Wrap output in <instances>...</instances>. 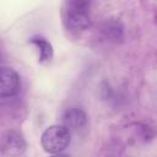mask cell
<instances>
[{"label":"cell","mask_w":157,"mask_h":157,"mask_svg":"<svg viewBox=\"0 0 157 157\" xmlns=\"http://www.w3.org/2000/svg\"><path fill=\"white\" fill-rule=\"evenodd\" d=\"M71 141V131L64 125H52L47 128L40 137V144L47 153L63 152Z\"/></svg>","instance_id":"cell-2"},{"label":"cell","mask_w":157,"mask_h":157,"mask_svg":"<svg viewBox=\"0 0 157 157\" xmlns=\"http://www.w3.org/2000/svg\"><path fill=\"white\" fill-rule=\"evenodd\" d=\"M27 144L22 135L16 130H7L2 134L1 151L4 155H22L26 151Z\"/></svg>","instance_id":"cell-4"},{"label":"cell","mask_w":157,"mask_h":157,"mask_svg":"<svg viewBox=\"0 0 157 157\" xmlns=\"http://www.w3.org/2000/svg\"><path fill=\"white\" fill-rule=\"evenodd\" d=\"M31 43L34 44L38 48L39 52V63L42 64H48L53 59V47L52 44L43 37H33L31 38Z\"/></svg>","instance_id":"cell-6"},{"label":"cell","mask_w":157,"mask_h":157,"mask_svg":"<svg viewBox=\"0 0 157 157\" xmlns=\"http://www.w3.org/2000/svg\"><path fill=\"white\" fill-rule=\"evenodd\" d=\"M63 124L70 131L82 130L87 125V115L80 108H69L63 114Z\"/></svg>","instance_id":"cell-5"},{"label":"cell","mask_w":157,"mask_h":157,"mask_svg":"<svg viewBox=\"0 0 157 157\" xmlns=\"http://www.w3.org/2000/svg\"><path fill=\"white\" fill-rule=\"evenodd\" d=\"M92 0H66L64 7V20L67 28L72 31H85L91 26Z\"/></svg>","instance_id":"cell-1"},{"label":"cell","mask_w":157,"mask_h":157,"mask_svg":"<svg viewBox=\"0 0 157 157\" xmlns=\"http://www.w3.org/2000/svg\"><path fill=\"white\" fill-rule=\"evenodd\" d=\"M21 88V80L18 74L12 69L4 66L0 72V97L12 98L17 96Z\"/></svg>","instance_id":"cell-3"}]
</instances>
